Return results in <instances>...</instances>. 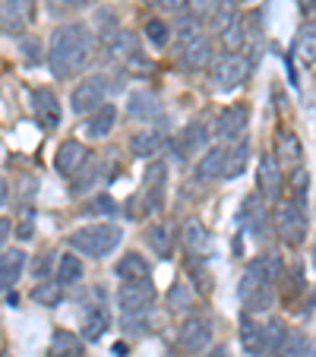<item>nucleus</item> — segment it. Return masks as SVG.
I'll list each match as a JSON object with an SVG mask.
<instances>
[{"label":"nucleus","mask_w":316,"mask_h":357,"mask_svg":"<svg viewBox=\"0 0 316 357\" xmlns=\"http://www.w3.org/2000/svg\"><path fill=\"white\" fill-rule=\"evenodd\" d=\"M237 297L243 303V313H266L272 310V303H276V284L262 282L259 275H253L250 269H243L241 275V284H237Z\"/></svg>","instance_id":"1a4fd4ad"},{"label":"nucleus","mask_w":316,"mask_h":357,"mask_svg":"<svg viewBox=\"0 0 316 357\" xmlns=\"http://www.w3.org/2000/svg\"><path fill=\"white\" fill-rule=\"evenodd\" d=\"M247 162H250V142L247 139L228 142V152H225V168H222V181H237V177L247 171Z\"/></svg>","instance_id":"bb28decb"},{"label":"nucleus","mask_w":316,"mask_h":357,"mask_svg":"<svg viewBox=\"0 0 316 357\" xmlns=\"http://www.w3.org/2000/svg\"><path fill=\"white\" fill-rule=\"evenodd\" d=\"M10 237H13V222L7 215H0V250H7Z\"/></svg>","instance_id":"de8ad7c7"},{"label":"nucleus","mask_w":316,"mask_h":357,"mask_svg":"<svg viewBox=\"0 0 316 357\" xmlns=\"http://www.w3.org/2000/svg\"><path fill=\"white\" fill-rule=\"evenodd\" d=\"M114 275L121 278V282L152 284V266H149V259L142 257V253H136V250H127V253H123V257L117 259Z\"/></svg>","instance_id":"6ab92c4d"},{"label":"nucleus","mask_w":316,"mask_h":357,"mask_svg":"<svg viewBox=\"0 0 316 357\" xmlns=\"http://www.w3.org/2000/svg\"><path fill=\"white\" fill-rule=\"evenodd\" d=\"M307 357H316V342H313V344H310V348H307Z\"/></svg>","instance_id":"5fc2aeb1"},{"label":"nucleus","mask_w":316,"mask_h":357,"mask_svg":"<svg viewBox=\"0 0 316 357\" xmlns=\"http://www.w3.org/2000/svg\"><path fill=\"white\" fill-rule=\"evenodd\" d=\"M313 266H316V247H313Z\"/></svg>","instance_id":"4d7b16f0"},{"label":"nucleus","mask_w":316,"mask_h":357,"mask_svg":"<svg viewBox=\"0 0 316 357\" xmlns=\"http://www.w3.org/2000/svg\"><path fill=\"white\" fill-rule=\"evenodd\" d=\"M225 152H228V142H222V146H212L206 149L200 155V162H196L193 168V177L200 183H209V181H222V168H225Z\"/></svg>","instance_id":"412c9836"},{"label":"nucleus","mask_w":316,"mask_h":357,"mask_svg":"<svg viewBox=\"0 0 316 357\" xmlns=\"http://www.w3.org/2000/svg\"><path fill=\"white\" fill-rule=\"evenodd\" d=\"M313 303H316V291H313Z\"/></svg>","instance_id":"13d9d810"},{"label":"nucleus","mask_w":316,"mask_h":357,"mask_svg":"<svg viewBox=\"0 0 316 357\" xmlns=\"http://www.w3.org/2000/svg\"><path fill=\"white\" fill-rule=\"evenodd\" d=\"M158 7L171 16H181V13H187V0H158Z\"/></svg>","instance_id":"49530a36"},{"label":"nucleus","mask_w":316,"mask_h":357,"mask_svg":"<svg viewBox=\"0 0 316 357\" xmlns=\"http://www.w3.org/2000/svg\"><path fill=\"white\" fill-rule=\"evenodd\" d=\"M22 57H26L29 63H38V61H41V41L35 38V35L22 38Z\"/></svg>","instance_id":"a18cd8bd"},{"label":"nucleus","mask_w":316,"mask_h":357,"mask_svg":"<svg viewBox=\"0 0 316 357\" xmlns=\"http://www.w3.org/2000/svg\"><path fill=\"white\" fill-rule=\"evenodd\" d=\"M294 54L303 67H316V20L303 22V29L297 32L294 41Z\"/></svg>","instance_id":"2f4dec72"},{"label":"nucleus","mask_w":316,"mask_h":357,"mask_svg":"<svg viewBox=\"0 0 316 357\" xmlns=\"http://www.w3.org/2000/svg\"><path fill=\"white\" fill-rule=\"evenodd\" d=\"M307 187H310V171L303 168H294L291 171V190H294V196H291V199H297L303 206V196H307Z\"/></svg>","instance_id":"79ce46f5"},{"label":"nucleus","mask_w":316,"mask_h":357,"mask_svg":"<svg viewBox=\"0 0 316 357\" xmlns=\"http://www.w3.org/2000/svg\"><path fill=\"white\" fill-rule=\"evenodd\" d=\"M89 158H92V152L86 149L82 139H63L54 152V171L61 177H73Z\"/></svg>","instance_id":"dca6fc26"},{"label":"nucleus","mask_w":316,"mask_h":357,"mask_svg":"<svg viewBox=\"0 0 316 357\" xmlns=\"http://www.w3.org/2000/svg\"><path fill=\"white\" fill-rule=\"evenodd\" d=\"M127 114L136 117V121H149V123H152V117L162 114V105H158V98H155L152 92H146V89H136V92H130Z\"/></svg>","instance_id":"c85d7f7f"},{"label":"nucleus","mask_w":316,"mask_h":357,"mask_svg":"<svg viewBox=\"0 0 316 357\" xmlns=\"http://www.w3.org/2000/svg\"><path fill=\"white\" fill-rule=\"evenodd\" d=\"M282 165H278V158L272 155V152H266V155L259 158V168H256V187H259V196L262 199H282V190H285V174H282Z\"/></svg>","instance_id":"ddd939ff"},{"label":"nucleus","mask_w":316,"mask_h":357,"mask_svg":"<svg viewBox=\"0 0 316 357\" xmlns=\"http://www.w3.org/2000/svg\"><path fill=\"white\" fill-rule=\"evenodd\" d=\"M174 241H177V234L168 222H152L146 228V243L152 247V253L158 259H168L174 253Z\"/></svg>","instance_id":"393cba45"},{"label":"nucleus","mask_w":316,"mask_h":357,"mask_svg":"<svg viewBox=\"0 0 316 357\" xmlns=\"http://www.w3.org/2000/svg\"><path fill=\"white\" fill-rule=\"evenodd\" d=\"M193 301H196L193 288H190L183 278H177V282L168 288V303H171V310L174 313H190L193 310Z\"/></svg>","instance_id":"ea45409f"},{"label":"nucleus","mask_w":316,"mask_h":357,"mask_svg":"<svg viewBox=\"0 0 316 357\" xmlns=\"http://www.w3.org/2000/svg\"><path fill=\"white\" fill-rule=\"evenodd\" d=\"M108 329H111V307L105 301V288L95 284V288L86 291V301H82L80 335H82V342H98Z\"/></svg>","instance_id":"0eeeda50"},{"label":"nucleus","mask_w":316,"mask_h":357,"mask_svg":"<svg viewBox=\"0 0 316 357\" xmlns=\"http://www.w3.org/2000/svg\"><path fill=\"white\" fill-rule=\"evenodd\" d=\"M123 241V228L114 222H92V225H82V228L70 231L67 243L73 253L86 259H105L111 257Z\"/></svg>","instance_id":"f03ea898"},{"label":"nucleus","mask_w":316,"mask_h":357,"mask_svg":"<svg viewBox=\"0 0 316 357\" xmlns=\"http://www.w3.org/2000/svg\"><path fill=\"white\" fill-rule=\"evenodd\" d=\"M149 319H152V317H121L123 335H146V332H149Z\"/></svg>","instance_id":"37998d69"},{"label":"nucleus","mask_w":316,"mask_h":357,"mask_svg":"<svg viewBox=\"0 0 316 357\" xmlns=\"http://www.w3.org/2000/svg\"><path fill=\"white\" fill-rule=\"evenodd\" d=\"M142 35H146V41L152 47H168L171 38H174V29H171L165 20L152 16V20H146V26H142Z\"/></svg>","instance_id":"58836bf2"},{"label":"nucleus","mask_w":316,"mask_h":357,"mask_svg":"<svg viewBox=\"0 0 316 357\" xmlns=\"http://www.w3.org/2000/svg\"><path fill=\"white\" fill-rule=\"evenodd\" d=\"M209 73H212V86L218 92H234V89H241L250 79L253 61L247 54H241V51H225V54H218L216 61L209 63Z\"/></svg>","instance_id":"423d86ee"},{"label":"nucleus","mask_w":316,"mask_h":357,"mask_svg":"<svg viewBox=\"0 0 316 357\" xmlns=\"http://www.w3.org/2000/svg\"><path fill=\"white\" fill-rule=\"evenodd\" d=\"M165 133L158 127H142L130 136V152L136 158H158L165 152Z\"/></svg>","instance_id":"aec40b11"},{"label":"nucleus","mask_w":316,"mask_h":357,"mask_svg":"<svg viewBox=\"0 0 316 357\" xmlns=\"http://www.w3.org/2000/svg\"><path fill=\"white\" fill-rule=\"evenodd\" d=\"M51 266H57V257H54V250H41L38 257H35L32 263L26 266V269L32 272L35 278H41V282H45V278H51Z\"/></svg>","instance_id":"a19ab883"},{"label":"nucleus","mask_w":316,"mask_h":357,"mask_svg":"<svg viewBox=\"0 0 316 357\" xmlns=\"http://www.w3.org/2000/svg\"><path fill=\"white\" fill-rule=\"evenodd\" d=\"M26 266H29L26 250H20V247L0 250V294H7V291L20 282L22 272H26Z\"/></svg>","instance_id":"a211bd4d"},{"label":"nucleus","mask_w":316,"mask_h":357,"mask_svg":"<svg viewBox=\"0 0 316 357\" xmlns=\"http://www.w3.org/2000/svg\"><path fill=\"white\" fill-rule=\"evenodd\" d=\"M51 354L54 357H86L82 335H73V332H67V329H57L54 338H51Z\"/></svg>","instance_id":"72a5a7b5"},{"label":"nucleus","mask_w":316,"mask_h":357,"mask_svg":"<svg viewBox=\"0 0 316 357\" xmlns=\"http://www.w3.org/2000/svg\"><path fill=\"white\" fill-rule=\"evenodd\" d=\"M209 133H212V130H209L202 121H190L187 127H181V133L174 136L177 155H181L183 162H190V158L202 155V152L209 149Z\"/></svg>","instance_id":"2eb2a0df"},{"label":"nucleus","mask_w":316,"mask_h":357,"mask_svg":"<svg viewBox=\"0 0 316 357\" xmlns=\"http://www.w3.org/2000/svg\"><path fill=\"white\" fill-rule=\"evenodd\" d=\"M177 348L183 354H206L212 348V317L209 313H187L177 326Z\"/></svg>","instance_id":"6e6552de"},{"label":"nucleus","mask_w":316,"mask_h":357,"mask_svg":"<svg viewBox=\"0 0 316 357\" xmlns=\"http://www.w3.org/2000/svg\"><path fill=\"white\" fill-rule=\"evenodd\" d=\"M237 16H241V3H237V0H218V7L212 10V16H209V29H212V35L225 32Z\"/></svg>","instance_id":"e433bc0d"},{"label":"nucleus","mask_w":316,"mask_h":357,"mask_svg":"<svg viewBox=\"0 0 316 357\" xmlns=\"http://www.w3.org/2000/svg\"><path fill=\"white\" fill-rule=\"evenodd\" d=\"M202 357H231V348H228V344H212V348H209Z\"/></svg>","instance_id":"8fccbe9b"},{"label":"nucleus","mask_w":316,"mask_h":357,"mask_svg":"<svg viewBox=\"0 0 316 357\" xmlns=\"http://www.w3.org/2000/svg\"><path fill=\"white\" fill-rule=\"evenodd\" d=\"M140 3H146V7H158V0H140Z\"/></svg>","instance_id":"6e6d98bb"},{"label":"nucleus","mask_w":316,"mask_h":357,"mask_svg":"<svg viewBox=\"0 0 316 357\" xmlns=\"http://www.w3.org/2000/svg\"><path fill=\"white\" fill-rule=\"evenodd\" d=\"M95 54V32L89 22L73 20V22H63L51 32V41H47V51H45V63L51 70V76L61 82L73 79L76 73L89 67Z\"/></svg>","instance_id":"f257e3e1"},{"label":"nucleus","mask_w":316,"mask_h":357,"mask_svg":"<svg viewBox=\"0 0 316 357\" xmlns=\"http://www.w3.org/2000/svg\"><path fill=\"white\" fill-rule=\"evenodd\" d=\"M13 234L20 237V241H32V234H35V222H32V215H29L26 222H20V228H16Z\"/></svg>","instance_id":"09e8293b"},{"label":"nucleus","mask_w":316,"mask_h":357,"mask_svg":"<svg viewBox=\"0 0 316 357\" xmlns=\"http://www.w3.org/2000/svg\"><path fill=\"white\" fill-rule=\"evenodd\" d=\"M272 228H276L278 241L285 247L297 250L307 241V212L297 199H276V218H272Z\"/></svg>","instance_id":"39448f33"},{"label":"nucleus","mask_w":316,"mask_h":357,"mask_svg":"<svg viewBox=\"0 0 316 357\" xmlns=\"http://www.w3.org/2000/svg\"><path fill=\"white\" fill-rule=\"evenodd\" d=\"M92 0H61V7H67V10H76V7H89Z\"/></svg>","instance_id":"603ef678"},{"label":"nucleus","mask_w":316,"mask_h":357,"mask_svg":"<svg viewBox=\"0 0 316 357\" xmlns=\"http://www.w3.org/2000/svg\"><path fill=\"white\" fill-rule=\"evenodd\" d=\"M10 202V183H7V177L0 174V206H7Z\"/></svg>","instance_id":"3c124183"},{"label":"nucleus","mask_w":316,"mask_h":357,"mask_svg":"<svg viewBox=\"0 0 316 357\" xmlns=\"http://www.w3.org/2000/svg\"><path fill=\"white\" fill-rule=\"evenodd\" d=\"M136 202H140L136 215H142V218L158 215L165 209V202H168V165L165 162L152 158V165L142 174V187L136 193Z\"/></svg>","instance_id":"20e7f679"},{"label":"nucleus","mask_w":316,"mask_h":357,"mask_svg":"<svg viewBox=\"0 0 316 357\" xmlns=\"http://www.w3.org/2000/svg\"><path fill=\"white\" fill-rule=\"evenodd\" d=\"M272 155L278 158V165L282 168H301L303 165V149H301V139H297L291 130H282V133L276 136V152Z\"/></svg>","instance_id":"b1692460"},{"label":"nucleus","mask_w":316,"mask_h":357,"mask_svg":"<svg viewBox=\"0 0 316 357\" xmlns=\"http://www.w3.org/2000/svg\"><path fill=\"white\" fill-rule=\"evenodd\" d=\"M243 218H247L250 225V234L256 237H266L269 234V218H266V209H262V196H247V202H243Z\"/></svg>","instance_id":"473e14b6"},{"label":"nucleus","mask_w":316,"mask_h":357,"mask_svg":"<svg viewBox=\"0 0 316 357\" xmlns=\"http://www.w3.org/2000/svg\"><path fill=\"white\" fill-rule=\"evenodd\" d=\"M117 307H121V317H152L155 284L121 282V288H117Z\"/></svg>","instance_id":"9d476101"},{"label":"nucleus","mask_w":316,"mask_h":357,"mask_svg":"<svg viewBox=\"0 0 316 357\" xmlns=\"http://www.w3.org/2000/svg\"><path fill=\"white\" fill-rule=\"evenodd\" d=\"M307 348H310V338L301 329H288L285 338L278 342L276 357H307Z\"/></svg>","instance_id":"4c0bfd02"},{"label":"nucleus","mask_w":316,"mask_h":357,"mask_svg":"<svg viewBox=\"0 0 316 357\" xmlns=\"http://www.w3.org/2000/svg\"><path fill=\"white\" fill-rule=\"evenodd\" d=\"M216 38L225 45V51H243V45L250 41V22L243 20V16H237V20L231 22L225 32L216 35Z\"/></svg>","instance_id":"c9c22d12"},{"label":"nucleus","mask_w":316,"mask_h":357,"mask_svg":"<svg viewBox=\"0 0 316 357\" xmlns=\"http://www.w3.org/2000/svg\"><path fill=\"white\" fill-rule=\"evenodd\" d=\"M32 114H35V123H38L41 130H57L61 127L63 108H61V101H57V95L47 86L32 89Z\"/></svg>","instance_id":"f8f14e48"},{"label":"nucleus","mask_w":316,"mask_h":357,"mask_svg":"<svg viewBox=\"0 0 316 357\" xmlns=\"http://www.w3.org/2000/svg\"><path fill=\"white\" fill-rule=\"evenodd\" d=\"M247 127H250L247 105H228V108L218 111L216 123H212V136L218 142H237V139H243Z\"/></svg>","instance_id":"9b49d317"},{"label":"nucleus","mask_w":316,"mask_h":357,"mask_svg":"<svg viewBox=\"0 0 316 357\" xmlns=\"http://www.w3.org/2000/svg\"><path fill=\"white\" fill-rule=\"evenodd\" d=\"M35 0H0V29L7 35H26L32 26Z\"/></svg>","instance_id":"4468645a"},{"label":"nucleus","mask_w":316,"mask_h":357,"mask_svg":"<svg viewBox=\"0 0 316 357\" xmlns=\"http://www.w3.org/2000/svg\"><path fill=\"white\" fill-rule=\"evenodd\" d=\"M101 171H105V165H101L98 158H89V162L82 165V168L73 174V183H70V193H73V196H82L86 190H92L95 183H98Z\"/></svg>","instance_id":"f704fd0d"},{"label":"nucleus","mask_w":316,"mask_h":357,"mask_svg":"<svg viewBox=\"0 0 316 357\" xmlns=\"http://www.w3.org/2000/svg\"><path fill=\"white\" fill-rule=\"evenodd\" d=\"M105 47H108V54L114 57V61H123V63L140 57V38H136V32H130V29H117V32L105 41Z\"/></svg>","instance_id":"a878e982"},{"label":"nucleus","mask_w":316,"mask_h":357,"mask_svg":"<svg viewBox=\"0 0 316 357\" xmlns=\"http://www.w3.org/2000/svg\"><path fill=\"white\" fill-rule=\"evenodd\" d=\"M301 10H303L307 16H313V13H316V0H301Z\"/></svg>","instance_id":"864d4df0"},{"label":"nucleus","mask_w":316,"mask_h":357,"mask_svg":"<svg viewBox=\"0 0 316 357\" xmlns=\"http://www.w3.org/2000/svg\"><path fill=\"white\" fill-rule=\"evenodd\" d=\"M32 303H38V307H47V310H54V307H61L63 301H67V288H63L61 282H51V278H45V282H38L32 288Z\"/></svg>","instance_id":"7c9ffc66"},{"label":"nucleus","mask_w":316,"mask_h":357,"mask_svg":"<svg viewBox=\"0 0 316 357\" xmlns=\"http://www.w3.org/2000/svg\"><path fill=\"white\" fill-rule=\"evenodd\" d=\"M95 206H86V212H101V215H117V202H114V196H95Z\"/></svg>","instance_id":"c03bdc74"},{"label":"nucleus","mask_w":316,"mask_h":357,"mask_svg":"<svg viewBox=\"0 0 316 357\" xmlns=\"http://www.w3.org/2000/svg\"><path fill=\"white\" fill-rule=\"evenodd\" d=\"M117 117H121L117 114V108L108 101V105H101L98 111L86 114V127L82 130H86L89 139H108V136L114 133V127H117Z\"/></svg>","instance_id":"4be33fe9"},{"label":"nucleus","mask_w":316,"mask_h":357,"mask_svg":"<svg viewBox=\"0 0 316 357\" xmlns=\"http://www.w3.org/2000/svg\"><path fill=\"white\" fill-rule=\"evenodd\" d=\"M114 89H117V82L111 73H89L70 92V108H73L76 117H86L92 111H98L101 105H108Z\"/></svg>","instance_id":"7ed1b4c3"},{"label":"nucleus","mask_w":316,"mask_h":357,"mask_svg":"<svg viewBox=\"0 0 316 357\" xmlns=\"http://www.w3.org/2000/svg\"><path fill=\"white\" fill-rule=\"evenodd\" d=\"M253 275H259L262 282H269V284H276L278 288V282H282V275H285V263H282V257L278 253H259V257H253V263L247 266Z\"/></svg>","instance_id":"c756f323"},{"label":"nucleus","mask_w":316,"mask_h":357,"mask_svg":"<svg viewBox=\"0 0 316 357\" xmlns=\"http://www.w3.org/2000/svg\"><path fill=\"white\" fill-rule=\"evenodd\" d=\"M181 243H183V250H187V257L206 259L209 253H212V234H209V228L202 225V218L190 215L187 222H183V228H181Z\"/></svg>","instance_id":"f3484780"},{"label":"nucleus","mask_w":316,"mask_h":357,"mask_svg":"<svg viewBox=\"0 0 316 357\" xmlns=\"http://www.w3.org/2000/svg\"><path fill=\"white\" fill-rule=\"evenodd\" d=\"M241 344H243V354L247 357H262L269 351V344H266V326L256 323L250 313L241 317Z\"/></svg>","instance_id":"5701e85b"},{"label":"nucleus","mask_w":316,"mask_h":357,"mask_svg":"<svg viewBox=\"0 0 316 357\" xmlns=\"http://www.w3.org/2000/svg\"><path fill=\"white\" fill-rule=\"evenodd\" d=\"M54 278L63 284V288H73V284H80L82 278H86V266H82V257L80 253H61L57 257V266H54Z\"/></svg>","instance_id":"cd10ccee"}]
</instances>
